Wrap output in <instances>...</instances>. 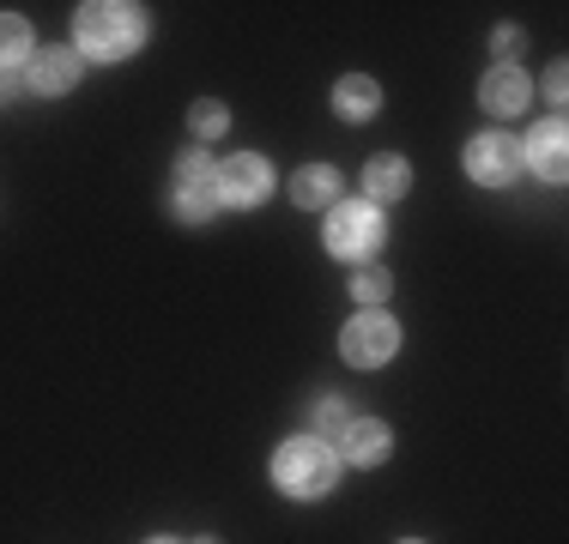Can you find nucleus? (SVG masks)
<instances>
[{
    "label": "nucleus",
    "instance_id": "nucleus-1",
    "mask_svg": "<svg viewBox=\"0 0 569 544\" xmlns=\"http://www.w3.org/2000/svg\"><path fill=\"white\" fill-rule=\"evenodd\" d=\"M146 31H152L146 7H128V0H91L73 12V49L86 61H128L146 43Z\"/></svg>",
    "mask_w": 569,
    "mask_h": 544
},
{
    "label": "nucleus",
    "instance_id": "nucleus-2",
    "mask_svg": "<svg viewBox=\"0 0 569 544\" xmlns=\"http://www.w3.org/2000/svg\"><path fill=\"white\" fill-rule=\"evenodd\" d=\"M333 478H340V460H333V447L321 442V435H291V442L273 454V484L297 502L328 496Z\"/></svg>",
    "mask_w": 569,
    "mask_h": 544
},
{
    "label": "nucleus",
    "instance_id": "nucleus-3",
    "mask_svg": "<svg viewBox=\"0 0 569 544\" xmlns=\"http://www.w3.org/2000/svg\"><path fill=\"white\" fill-rule=\"evenodd\" d=\"M170 206L182 224H207L219 212V163H207L200 152L176 158V175H170Z\"/></svg>",
    "mask_w": 569,
    "mask_h": 544
},
{
    "label": "nucleus",
    "instance_id": "nucleus-4",
    "mask_svg": "<svg viewBox=\"0 0 569 544\" xmlns=\"http://www.w3.org/2000/svg\"><path fill=\"white\" fill-rule=\"evenodd\" d=\"M382 249V212L376 206H333L328 212V254H340V261H370V254Z\"/></svg>",
    "mask_w": 569,
    "mask_h": 544
},
{
    "label": "nucleus",
    "instance_id": "nucleus-5",
    "mask_svg": "<svg viewBox=\"0 0 569 544\" xmlns=\"http://www.w3.org/2000/svg\"><path fill=\"white\" fill-rule=\"evenodd\" d=\"M340 351H346V363H358V370H376V363H388L400 351V326L388 321L382 309H363L358 321H346Z\"/></svg>",
    "mask_w": 569,
    "mask_h": 544
},
{
    "label": "nucleus",
    "instance_id": "nucleus-6",
    "mask_svg": "<svg viewBox=\"0 0 569 544\" xmlns=\"http://www.w3.org/2000/svg\"><path fill=\"white\" fill-rule=\"evenodd\" d=\"M467 175L485 188H509L521 175V140L509 133H472L467 140Z\"/></svg>",
    "mask_w": 569,
    "mask_h": 544
},
{
    "label": "nucleus",
    "instance_id": "nucleus-7",
    "mask_svg": "<svg viewBox=\"0 0 569 544\" xmlns=\"http://www.w3.org/2000/svg\"><path fill=\"white\" fill-rule=\"evenodd\" d=\"M273 194V170H267V158L242 152L219 163V206H261V200Z\"/></svg>",
    "mask_w": 569,
    "mask_h": 544
},
{
    "label": "nucleus",
    "instance_id": "nucleus-8",
    "mask_svg": "<svg viewBox=\"0 0 569 544\" xmlns=\"http://www.w3.org/2000/svg\"><path fill=\"white\" fill-rule=\"evenodd\" d=\"M24 79H31L37 98H61V91H73L79 85V49H43Z\"/></svg>",
    "mask_w": 569,
    "mask_h": 544
},
{
    "label": "nucleus",
    "instance_id": "nucleus-9",
    "mask_svg": "<svg viewBox=\"0 0 569 544\" xmlns=\"http://www.w3.org/2000/svg\"><path fill=\"white\" fill-rule=\"evenodd\" d=\"M340 447H346V460H351V466H382V460H388V447H395V435H388L382 417H351L346 435H340Z\"/></svg>",
    "mask_w": 569,
    "mask_h": 544
},
{
    "label": "nucleus",
    "instance_id": "nucleus-10",
    "mask_svg": "<svg viewBox=\"0 0 569 544\" xmlns=\"http://www.w3.org/2000/svg\"><path fill=\"white\" fill-rule=\"evenodd\" d=\"M479 103L491 109V115H521L527 109V73L521 67H491L479 85Z\"/></svg>",
    "mask_w": 569,
    "mask_h": 544
},
{
    "label": "nucleus",
    "instance_id": "nucleus-11",
    "mask_svg": "<svg viewBox=\"0 0 569 544\" xmlns=\"http://www.w3.org/2000/svg\"><path fill=\"white\" fill-rule=\"evenodd\" d=\"M406 188H412V170H406V158H395V152H382V158H370L363 163V194L382 206V200H400Z\"/></svg>",
    "mask_w": 569,
    "mask_h": 544
},
{
    "label": "nucleus",
    "instance_id": "nucleus-12",
    "mask_svg": "<svg viewBox=\"0 0 569 544\" xmlns=\"http://www.w3.org/2000/svg\"><path fill=\"white\" fill-rule=\"evenodd\" d=\"M533 158V170L546 175V182H563V121H546V128H533V140L521 145V163Z\"/></svg>",
    "mask_w": 569,
    "mask_h": 544
},
{
    "label": "nucleus",
    "instance_id": "nucleus-13",
    "mask_svg": "<svg viewBox=\"0 0 569 544\" xmlns=\"http://www.w3.org/2000/svg\"><path fill=\"white\" fill-rule=\"evenodd\" d=\"M291 206H340V170L328 163H309L291 175Z\"/></svg>",
    "mask_w": 569,
    "mask_h": 544
},
{
    "label": "nucleus",
    "instance_id": "nucleus-14",
    "mask_svg": "<svg viewBox=\"0 0 569 544\" xmlns=\"http://www.w3.org/2000/svg\"><path fill=\"white\" fill-rule=\"evenodd\" d=\"M333 109H340L346 121H370L376 109H382V85H376V79H363V73H351V79L333 85Z\"/></svg>",
    "mask_w": 569,
    "mask_h": 544
},
{
    "label": "nucleus",
    "instance_id": "nucleus-15",
    "mask_svg": "<svg viewBox=\"0 0 569 544\" xmlns=\"http://www.w3.org/2000/svg\"><path fill=\"white\" fill-rule=\"evenodd\" d=\"M0 67H31V24L19 12H0Z\"/></svg>",
    "mask_w": 569,
    "mask_h": 544
},
{
    "label": "nucleus",
    "instance_id": "nucleus-16",
    "mask_svg": "<svg viewBox=\"0 0 569 544\" xmlns=\"http://www.w3.org/2000/svg\"><path fill=\"white\" fill-rule=\"evenodd\" d=\"M309 424H316V435H346L351 417H346L340 400H316V405H309Z\"/></svg>",
    "mask_w": 569,
    "mask_h": 544
},
{
    "label": "nucleus",
    "instance_id": "nucleus-17",
    "mask_svg": "<svg viewBox=\"0 0 569 544\" xmlns=\"http://www.w3.org/2000/svg\"><path fill=\"white\" fill-rule=\"evenodd\" d=\"M230 128V115H224V103H194V133H200V140H219V133Z\"/></svg>",
    "mask_w": 569,
    "mask_h": 544
},
{
    "label": "nucleus",
    "instance_id": "nucleus-18",
    "mask_svg": "<svg viewBox=\"0 0 569 544\" xmlns=\"http://www.w3.org/2000/svg\"><path fill=\"white\" fill-rule=\"evenodd\" d=\"M351 296H358V303H382V296H388V272L363 266L358 279H351Z\"/></svg>",
    "mask_w": 569,
    "mask_h": 544
},
{
    "label": "nucleus",
    "instance_id": "nucleus-19",
    "mask_svg": "<svg viewBox=\"0 0 569 544\" xmlns=\"http://www.w3.org/2000/svg\"><path fill=\"white\" fill-rule=\"evenodd\" d=\"M521 49V31H497V54H515Z\"/></svg>",
    "mask_w": 569,
    "mask_h": 544
},
{
    "label": "nucleus",
    "instance_id": "nucleus-20",
    "mask_svg": "<svg viewBox=\"0 0 569 544\" xmlns=\"http://www.w3.org/2000/svg\"><path fill=\"white\" fill-rule=\"evenodd\" d=\"M146 544H182V538H146Z\"/></svg>",
    "mask_w": 569,
    "mask_h": 544
},
{
    "label": "nucleus",
    "instance_id": "nucleus-21",
    "mask_svg": "<svg viewBox=\"0 0 569 544\" xmlns=\"http://www.w3.org/2000/svg\"><path fill=\"white\" fill-rule=\"evenodd\" d=\"M406 544H418V538H406Z\"/></svg>",
    "mask_w": 569,
    "mask_h": 544
}]
</instances>
